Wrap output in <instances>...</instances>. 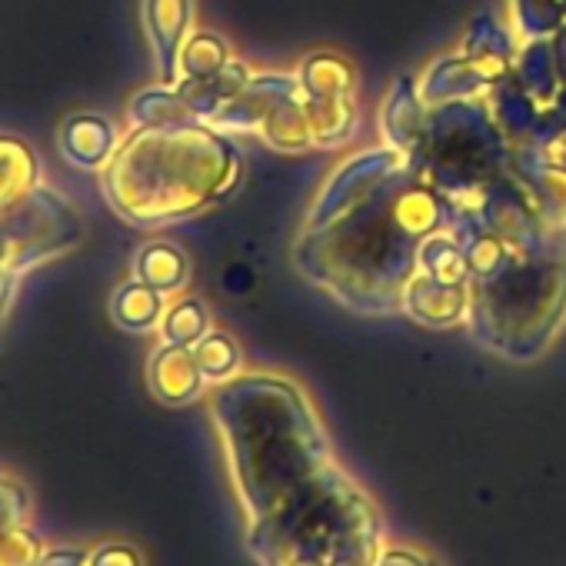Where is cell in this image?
Here are the masks:
<instances>
[{
    "label": "cell",
    "instance_id": "30bf717a",
    "mask_svg": "<svg viewBox=\"0 0 566 566\" xmlns=\"http://www.w3.org/2000/svg\"><path fill=\"white\" fill-rule=\"evenodd\" d=\"M549 4L563 14V21H566V0H549Z\"/></svg>",
    "mask_w": 566,
    "mask_h": 566
},
{
    "label": "cell",
    "instance_id": "52a82bcc",
    "mask_svg": "<svg viewBox=\"0 0 566 566\" xmlns=\"http://www.w3.org/2000/svg\"><path fill=\"white\" fill-rule=\"evenodd\" d=\"M377 566H440V563L417 546H384Z\"/></svg>",
    "mask_w": 566,
    "mask_h": 566
},
{
    "label": "cell",
    "instance_id": "8992f818",
    "mask_svg": "<svg viewBox=\"0 0 566 566\" xmlns=\"http://www.w3.org/2000/svg\"><path fill=\"white\" fill-rule=\"evenodd\" d=\"M304 91L311 97H344L354 91V67L340 54H314L304 67Z\"/></svg>",
    "mask_w": 566,
    "mask_h": 566
},
{
    "label": "cell",
    "instance_id": "9c48e42d",
    "mask_svg": "<svg viewBox=\"0 0 566 566\" xmlns=\"http://www.w3.org/2000/svg\"><path fill=\"white\" fill-rule=\"evenodd\" d=\"M549 54H553L556 81H559V87H566V24L556 28V38H553V44H549Z\"/></svg>",
    "mask_w": 566,
    "mask_h": 566
},
{
    "label": "cell",
    "instance_id": "3957f363",
    "mask_svg": "<svg viewBox=\"0 0 566 566\" xmlns=\"http://www.w3.org/2000/svg\"><path fill=\"white\" fill-rule=\"evenodd\" d=\"M566 317V230L530 253L470 280L467 321L473 337L510 360H536Z\"/></svg>",
    "mask_w": 566,
    "mask_h": 566
},
{
    "label": "cell",
    "instance_id": "277c9868",
    "mask_svg": "<svg viewBox=\"0 0 566 566\" xmlns=\"http://www.w3.org/2000/svg\"><path fill=\"white\" fill-rule=\"evenodd\" d=\"M467 307H470V283L467 287H443V283L417 270L403 291L400 311L427 327H450L467 317Z\"/></svg>",
    "mask_w": 566,
    "mask_h": 566
},
{
    "label": "cell",
    "instance_id": "5b68a950",
    "mask_svg": "<svg viewBox=\"0 0 566 566\" xmlns=\"http://www.w3.org/2000/svg\"><path fill=\"white\" fill-rule=\"evenodd\" d=\"M423 124H427V104L420 101L410 77H397V84L387 97L384 117H380V127H384L390 147L397 154L410 157L423 137Z\"/></svg>",
    "mask_w": 566,
    "mask_h": 566
},
{
    "label": "cell",
    "instance_id": "6da1fadb",
    "mask_svg": "<svg viewBox=\"0 0 566 566\" xmlns=\"http://www.w3.org/2000/svg\"><path fill=\"white\" fill-rule=\"evenodd\" d=\"M256 417L233 440L237 476L263 566H377L384 520L334 460L307 397L283 380L253 384Z\"/></svg>",
    "mask_w": 566,
    "mask_h": 566
},
{
    "label": "cell",
    "instance_id": "7a4b0ae2",
    "mask_svg": "<svg viewBox=\"0 0 566 566\" xmlns=\"http://www.w3.org/2000/svg\"><path fill=\"white\" fill-rule=\"evenodd\" d=\"M447 227V200L417 180L403 160L347 210L314 227V243L304 247V263L307 273L347 307L390 314L403 307L420 243Z\"/></svg>",
    "mask_w": 566,
    "mask_h": 566
},
{
    "label": "cell",
    "instance_id": "ba28073f",
    "mask_svg": "<svg viewBox=\"0 0 566 566\" xmlns=\"http://www.w3.org/2000/svg\"><path fill=\"white\" fill-rule=\"evenodd\" d=\"M536 147H539V154H543L546 164L566 170V134H556V137H549V140H543V144H536Z\"/></svg>",
    "mask_w": 566,
    "mask_h": 566
}]
</instances>
